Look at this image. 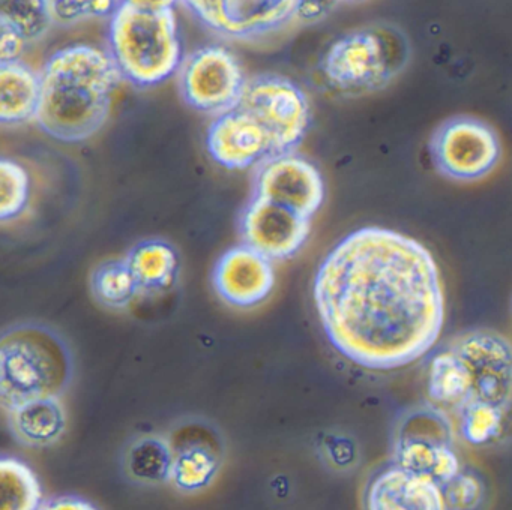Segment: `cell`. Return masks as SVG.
I'll list each match as a JSON object with an SVG mask.
<instances>
[{"label": "cell", "instance_id": "cell-31", "mask_svg": "<svg viewBox=\"0 0 512 510\" xmlns=\"http://www.w3.org/2000/svg\"><path fill=\"white\" fill-rule=\"evenodd\" d=\"M185 6L214 32L223 30L224 0H182Z\"/></svg>", "mask_w": 512, "mask_h": 510}, {"label": "cell", "instance_id": "cell-17", "mask_svg": "<svg viewBox=\"0 0 512 510\" xmlns=\"http://www.w3.org/2000/svg\"><path fill=\"white\" fill-rule=\"evenodd\" d=\"M11 434L23 446L44 449L53 446L67 431V411L61 398L26 402L7 411Z\"/></svg>", "mask_w": 512, "mask_h": 510}, {"label": "cell", "instance_id": "cell-23", "mask_svg": "<svg viewBox=\"0 0 512 510\" xmlns=\"http://www.w3.org/2000/svg\"><path fill=\"white\" fill-rule=\"evenodd\" d=\"M0 26L10 27L34 45L43 41L55 24L47 0H0Z\"/></svg>", "mask_w": 512, "mask_h": 510}, {"label": "cell", "instance_id": "cell-6", "mask_svg": "<svg viewBox=\"0 0 512 510\" xmlns=\"http://www.w3.org/2000/svg\"><path fill=\"white\" fill-rule=\"evenodd\" d=\"M236 107L247 111L271 137L274 155L295 152L310 126V102L304 90L277 74L247 78Z\"/></svg>", "mask_w": 512, "mask_h": 510}, {"label": "cell", "instance_id": "cell-1", "mask_svg": "<svg viewBox=\"0 0 512 510\" xmlns=\"http://www.w3.org/2000/svg\"><path fill=\"white\" fill-rule=\"evenodd\" d=\"M313 299L332 347L373 371L421 359L445 324L433 254L391 228L364 227L343 237L317 269Z\"/></svg>", "mask_w": 512, "mask_h": 510}, {"label": "cell", "instance_id": "cell-10", "mask_svg": "<svg viewBox=\"0 0 512 510\" xmlns=\"http://www.w3.org/2000/svg\"><path fill=\"white\" fill-rule=\"evenodd\" d=\"M172 447L170 482L181 494L206 491L220 474L224 443L220 432L203 419H185L167 435Z\"/></svg>", "mask_w": 512, "mask_h": 510}, {"label": "cell", "instance_id": "cell-11", "mask_svg": "<svg viewBox=\"0 0 512 510\" xmlns=\"http://www.w3.org/2000/svg\"><path fill=\"white\" fill-rule=\"evenodd\" d=\"M254 195L311 219L325 201L319 168L295 152L271 156L260 164Z\"/></svg>", "mask_w": 512, "mask_h": 510}, {"label": "cell", "instance_id": "cell-30", "mask_svg": "<svg viewBox=\"0 0 512 510\" xmlns=\"http://www.w3.org/2000/svg\"><path fill=\"white\" fill-rule=\"evenodd\" d=\"M340 0H296L292 20L298 24H316L328 17Z\"/></svg>", "mask_w": 512, "mask_h": 510}, {"label": "cell", "instance_id": "cell-12", "mask_svg": "<svg viewBox=\"0 0 512 510\" xmlns=\"http://www.w3.org/2000/svg\"><path fill=\"white\" fill-rule=\"evenodd\" d=\"M311 219L254 195L241 215L245 245L271 260H287L301 251L310 236Z\"/></svg>", "mask_w": 512, "mask_h": 510}, {"label": "cell", "instance_id": "cell-28", "mask_svg": "<svg viewBox=\"0 0 512 510\" xmlns=\"http://www.w3.org/2000/svg\"><path fill=\"white\" fill-rule=\"evenodd\" d=\"M448 510H478L485 498V486L472 471L461 470L442 486Z\"/></svg>", "mask_w": 512, "mask_h": 510}, {"label": "cell", "instance_id": "cell-8", "mask_svg": "<svg viewBox=\"0 0 512 510\" xmlns=\"http://www.w3.org/2000/svg\"><path fill=\"white\" fill-rule=\"evenodd\" d=\"M179 89L194 110L215 117L238 105L247 77L238 56L224 45H205L185 56Z\"/></svg>", "mask_w": 512, "mask_h": 510}, {"label": "cell", "instance_id": "cell-22", "mask_svg": "<svg viewBox=\"0 0 512 510\" xmlns=\"http://www.w3.org/2000/svg\"><path fill=\"white\" fill-rule=\"evenodd\" d=\"M2 510H41L43 489L31 467L22 459L4 456L0 459Z\"/></svg>", "mask_w": 512, "mask_h": 510}, {"label": "cell", "instance_id": "cell-25", "mask_svg": "<svg viewBox=\"0 0 512 510\" xmlns=\"http://www.w3.org/2000/svg\"><path fill=\"white\" fill-rule=\"evenodd\" d=\"M505 414L503 408L484 402L467 405L458 413L461 435L472 446H485L499 437Z\"/></svg>", "mask_w": 512, "mask_h": 510}, {"label": "cell", "instance_id": "cell-20", "mask_svg": "<svg viewBox=\"0 0 512 510\" xmlns=\"http://www.w3.org/2000/svg\"><path fill=\"white\" fill-rule=\"evenodd\" d=\"M122 465L128 479L137 485H166L172 471L169 438L160 434L139 435L125 447Z\"/></svg>", "mask_w": 512, "mask_h": 510}, {"label": "cell", "instance_id": "cell-32", "mask_svg": "<svg viewBox=\"0 0 512 510\" xmlns=\"http://www.w3.org/2000/svg\"><path fill=\"white\" fill-rule=\"evenodd\" d=\"M31 45L10 27L0 26V63L19 62Z\"/></svg>", "mask_w": 512, "mask_h": 510}, {"label": "cell", "instance_id": "cell-33", "mask_svg": "<svg viewBox=\"0 0 512 510\" xmlns=\"http://www.w3.org/2000/svg\"><path fill=\"white\" fill-rule=\"evenodd\" d=\"M41 510H98L97 506L79 495H58L44 501Z\"/></svg>", "mask_w": 512, "mask_h": 510}, {"label": "cell", "instance_id": "cell-4", "mask_svg": "<svg viewBox=\"0 0 512 510\" xmlns=\"http://www.w3.org/2000/svg\"><path fill=\"white\" fill-rule=\"evenodd\" d=\"M107 50L122 78L139 87L169 80L185 59L175 11L148 12L125 5L109 20Z\"/></svg>", "mask_w": 512, "mask_h": 510}, {"label": "cell", "instance_id": "cell-19", "mask_svg": "<svg viewBox=\"0 0 512 510\" xmlns=\"http://www.w3.org/2000/svg\"><path fill=\"white\" fill-rule=\"evenodd\" d=\"M40 99V72L23 60L0 63V122L19 125L35 119Z\"/></svg>", "mask_w": 512, "mask_h": 510}, {"label": "cell", "instance_id": "cell-34", "mask_svg": "<svg viewBox=\"0 0 512 510\" xmlns=\"http://www.w3.org/2000/svg\"><path fill=\"white\" fill-rule=\"evenodd\" d=\"M182 0H122V5L148 12L175 11Z\"/></svg>", "mask_w": 512, "mask_h": 510}, {"label": "cell", "instance_id": "cell-27", "mask_svg": "<svg viewBox=\"0 0 512 510\" xmlns=\"http://www.w3.org/2000/svg\"><path fill=\"white\" fill-rule=\"evenodd\" d=\"M0 186H2V203L0 218L2 221L16 218L23 212L29 200V174L19 162L4 158L0 161Z\"/></svg>", "mask_w": 512, "mask_h": 510}, {"label": "cell", "instance_id": "cell-18", "mask_svg": "<svg viewBox=\"0 0 512 510\" xmlns=\"http://www.w3.org/2000/svg\"><path fill=\"white\" fill-rule=\"evenodd\" d=\"M296 0H224L223 30L229 38L265 35L292 20Z\"/></svg>", "mask_w": 512, "mask_h": 510}, {"label": "cell", "instance_id": "cell-16", "mask_svg": "<svg viewBox=\"0 0 512 510\" xmlns=\"http://www.w3.org/2000/svg\"><path fill=\"white\" fill-rule=\"evenodd\" d=\"M392 464L439 486L446 485L463 470L454 444L424 437L394 435Z\"/></svg>", "mask_w": 512, "mask_h": 510}, {"label": "cell", "instance_id": "cell-29", "mask_svg": "<svg viewBox=\"0 0 512 510\" xmlns=\"http://www.w3.org/2000/svg\"><path fill=\"white\" fill-rule=\"evenodd\" d=\"M319 453L323 461L334 470H349L358 458L355 443L340 434L323 435L319 443Z\"/></svg>", "mask_w": 512, "mask_h": 510}, {"label": "cell", "instance_id": "cell-9", "mask_svg": "<svg viewBox=\"0 0 512 510\" xmlns=\"http://www.w3.org/2000/svg\"><path fill=\"white\" fill-rule=\"evenodd\" d=\"M430 152L443 176L473 182L494 170L502 150L499 137L487 123L473 117H455L434 132Z\"/></svg>", "mask_w": 512, "mask_h": 510}, {"label": "cell", "instance_id": "cell-5", "mask_svg": "<svg viewBox=\"0 0 512 510\" xmlns=\"http://www.w3.org/2000/svg\"><path fill=\"white\" fill-rule=\"evenodd\" d=\"M409 42L397 27L373 24L329 45L320 60L323 80L343 95H365L388 86L409 60Z\"/></svg>", "mask_w": 512, "mask_h": 510}, {"label": "cell", "instance_id": "cell-21", "mask_svg": "<svg viewBox=\"0 0 512 510\" xmlns=\"http://www.w3.org/2000/svg\"><path fill=\"white\" fill-rule=\"evenodd\" d=\"M125 260L142 291L167 290L178 278V252L166 240H143L128 252Z\"/></svg>", "mask_w": 512, "mask_h": 510}, {"label": "cell", "instance_id": "cell-24", "mask_svg": "<svg viewBox=\"0 0 512 510\" xmlns=\"http://www.w3.org/2000/svg\"><path fill=\"white\" fill-rule=\"evenodd\" d=\"M91 290L103 305L124 308L133 302L140 288L124 258L101 263L92 273Z\"/></svg>", "mask_w": 512, "mask_h": 510}, {"label": "cell", "instance_id": "cell-7", "mask_svg": "<svg viewBox=\"0 0 512 510\" xmlns=\"http://www.w3.org/2000/svg\"><path fill=\"white\" fill-rule=\"evenodd\" d=\"M460 365L469 405L475 402L508 410L512 404V344L490 329H469L446 342Z\"/></svg>", "mask_w": 512, "mask_h": 510}, {"label": "cell", "instance_id": "cell-2", "mask_svg": "<svg viewBox=\"0 0 512 510\" xmlns=\"http://www.w3.org/2000/svg\"><path fill=\"white\" fill-rule=\"evenodd\" d=\"M38 126L65 143L97 134L109 119L113 93L124 78L109 50L91 44L59 48L40 71Z\"/></svg>", "mask_w": 512, "mask_h": 510}, {"label": "cell", "instance_id": "cell-13", "mask_svg": "<svg viewBox=\"0 0 512 510\" xmlns=\"http://www.w3.org/2000/svg\"><path fill=\"white\" fill-rule=\"evenodd\" d=\"M206 144L214 161L230 170H244L274 156L268 132L239 107L215 117Z\"/></svg>", "mask_w": 512, "mask_h": 510}, {"label": "cell", "instance_id": "cell-14", "mask_svg": "<svg viewBox=\"0 0 512 510\" xmlns=\"http://www.w3.org/2000/svg\"><path fill=\"white\" fill-rule=\"evenodd\" d=\"M214 285L221 299L238 308H251L268 299L275 285L271 258L248 245L224 252L214 270Z\"/></svg>", "mask_w": 512, "mask_h": 510}, {"label": "cell", "instance_id": "cell-15", "mask_svg": "<svg viewBox=\"0 0 512 510\" xmlns=\"http://www.w3.org/2000/svg\"><path fill=\"white\" fill-rule=\"evenodd\" d=\"M365 507L367 510H448L442 486L394 464L368 483Z\"/></svg>", "mask_w": 512, "mask_h": 510}, {"label": "cell", "instance_id": "cell-3", "mask_svg": "<svg viewBox=\"0 0 512 510\" xmlns=\"http://www.w3.org/2000/svg\"><path fill=\"white\" fill-rule=\"evenodd\" d=\"M73 378L70 347L52 327L20 323L0 339V402L5 413L43 398H61Z\"/></svg>", "mask_w": 512, "mask_h": 510}, {"label": "cell", "instance_id": "cell-26", "mask_svg": "<svg viewBox=\"0 0 512 510\" xmlns=\"http://www.w3.org/2000/svg\"><path fill=\"white\" fill-rule=\"evenodd\" d=\"M53 24L77 27L98 20H110L122 0H47Z\"/></svg>", "mask_w": 512, "mask_h": 510}]
</instances>
